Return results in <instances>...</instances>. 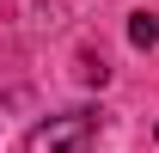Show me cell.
Instances as JSON below:
<instances>
[{
	"mask_svg": "<svg viewBox=\"0 0 159 153\" xmlns=\"http://www.w3.org/2000/svg\"><path fill=\"white\" fill-rule=\"evenodd\" d=\"M92 141H98V116L61 110V116H49V123H37L25 135V153H92Z\"/></svg>",
	"mask_w": 159,
	"mask_h": 153,
	"instance_id": "6da1fadb",
	"label": "cell"
},
{
	"mask_svg": "<svg viewBox=\"0 0 159 153\" xmlns=\"http://www.w3.org/2000/svg\"><path fill=\"white\" fill-rule=\"evenodd\" d=\"M129 43H135V49H153L159 43V12H135V19H129Z\"/></svg>",
	"mask_w": 159,
	"mask_h": 153,
	"instance_id": "7a4b0ae2",
	"label": "cell"
}]
</instances>
